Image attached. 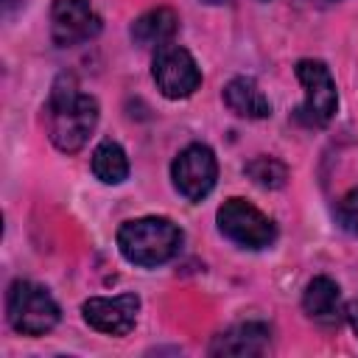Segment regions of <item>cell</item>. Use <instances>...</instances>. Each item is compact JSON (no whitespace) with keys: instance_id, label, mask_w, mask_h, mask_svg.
I'll return each mask as SVG.
<instances>
[{"instance_id":"14","label":"cell","mask_w":358,"mask_h":358,"mask_svg":"<svg viewBox=\"0 0 358 358\" xmlns=\"http://www.w3.org/2000/svg\"><path fill=\"white\" fill-rule=\"evenodd\" d=\"M92 173L103 185H120V182H126V176H129V157H126L123 145L115 143V140L98 143L95 151H92Z\"/></svg>"},{"instance_id":"7","label":"cell","mask_w":358,"mask_h":358,"mask_svg":"<svg viewBox=\"0 0 358 358\" xmlns=\"http://www.w3.org/2000/svg\"><path fill=\"white\" fill-rule=\"evenodd\" d=\"M218 179V159L210 145L204 143H190L185 145L173 162H171V182L179 196L187 201H201L210 196Z\"/></svg>"},{"instance_id":"5","label":"cell","mask_w":358,"mask_h":358,"mask_svg":"<svg viewBox=\"0 0 358 358\" xmlns=\"http://www.w3.org/2000/svg\"><path fill=\"white\" fill-rule=\"evenodd\" d=\"M294 73L305 90V101L296 109V120L305 126H327L338 109V92L327 64L319 59H299Z\"/></svg>"},{"instance_id":"1","label":"cell","mask_w":358,"mask_h":358,"mask_svg":"<svg viewBox=\"0 0 358 358\" xmlns=\"http://www.w3.org/2000/svg\"><path fill=\"white\" fill-rule=\"evenodd\" d=\"M45 126L50 143L62 154H76L87 145L98 126V101L81 92L76 76L62 73L48 95L45 103Z\"/></svg>"},{"instance_id":"3","label":"cell","mask_w":358,"mask_h":358,"mask_svg":"<svg viewBox=\"0 0 358 358\" xmlns=\"http://www.w3.org/2000/svg\"><path fill=\"white\" fill-rule=\"evenodd\" d=\"M6 319L11 330L36 338L59 324L62 310L45 285L31 280H14L6 294Z\"/></svg>"},{"instance_id":"16","label":"cell","mask_w":358,"mask_h":358,"mask_svg":"<svg viewBox=\"0 0 358 358\" xmlns=\"http://www.w3.org/2000/svg\"><path fill=\"white\" fill-rule=\"evenodd\" d=\"M336 221L344 232L358 238V187H352L336 201Z\"/></svg>"},{"instance_id":"17","label":"cell","mask_w":358,"mask_h":358,"mask_svg":"<svg viewBox=\"0 0 358 358\" xmlns=\"http://www.w3.org/2000/svg\"><path fill=\"white\" fill-rule=\"evenodd\" d=\"M347 322H350V327H352V333L358 336V302L347 308Z\"/></svg>"},{"instance_id":"13","label":"cell","mask_w":358,"mask_h":358,"mask_svg":"<svg viewBox=\"0 0 358 358\" xmlns=\"http://www.w3.org/2000/svg\"><path fill=\"white\" fill-rule=\"evenodd\" d=\"M176 28H179L176 11L168 8V6H159V8H151V11L140 14L131 22L129 34H131V42L140 45V48H162L176 36Z\"/></svg>"},{"instance_id":"8","label":"cell","mask_w":358,"mask_h":358,"mask_svg":"<svg viewBox=\"0 0 358 358\" xmlns=\"http://www.w3.org/2000/svg\"><path fill=\"white\" fill-rule=\"evenodd\" d=\"M101 34V17L90 0H53L50 39L59 48H76Z\"/></svg>"},{"instance_id":"12","label":"cell","mask_w":358,"mask_h":358,"mask_svg":"<svg viewBox=\"0 0 358 358\" xmlns=\"http://www.w3.org/2000/svg\"><path fill=\"white\" fill-rule=\"evenodd\" d=\"M221 98H224V103L229 106V112H235L238 117L263 120V117L271 115V101H268L266 92L257 87V81L249 78V76H235L232 81H227Z\"/></svg>"},{"instance_id":"19","label":"cell","mask_w":358,"mask_h":358,"mask_svg":"<svg viewBox=\"0 0 358 358\" xmlns=\"http://www.w3.org/2000/svg\"><path fill=\"white\" fill-rule=\"evenodd\" d=\"M3 3H6V8H8V6H11V0H3Z\"/></svg>"},{"instance_id":"9","label":"cell","mask_w":358,"mask_h":358,"mask_svg":"<svg viewBox=\"0 0 358 358\" xmlns=\"http://www.w3.org/2000/svg\"><path fill=\"white\" fill-rule=\"evenodd\" d=\"M140 313V296L137 294H120V296H90L81 305L84 322L106 336H129L137 324Z\"/></svg>"},{"instance_id":"10","label":"cell","mask_w":358,"mask_h":358,"mask_svg":"<svg viewBox=\"0 0 358 358\" xmlns=\"http://www.w3.org/2000/svg\"><path fill=\"white\" fill-rule=\"evenodd\" d=\"M271 347V330L263 322H241L232 324L229 330L218 333L210 344V355H238V358H252L263 355Z\"/></svg>"},{"instance_id":"4","label":"cell","mask_w":358,"mask_h":358,"mask_svg":"<svg viewBox=\"0 0 358 358\" xmlns=\"http://www.w3.org/2000/svg\"><path fill=\"white\" fill-rule=\"evenodd\" d=\"M215 224H218V232L243 246V249H266L277 241V227L268 215H263L252 201L246 199H227L218 210H215Z\"/></svg>"},{"instance_id":"20","label":"cell","mask_w":358,"mask_h":358,"mask_svg":"<svg viewBox=\"0 0 358 358\" xmlns=\"http://www.w3.org/2000/svg\"><path fill=\"white\" fill-rule=\"evenodd\" d=\"M260 3H268V0H260Z\"/></svg>"},{"instance_id":"2","label":"cell","mask_w":358,"mask_h":358,"mask_svg":"<svg viewBox=\"0 0 358 358\" xmlns=\"http://www.w3.org/2000/svg\"><path fill=\"white\" fill-rule=\"evenodd\" d=\"M182 229L162 215H143V218H131L123 221L117 229V249L120 255L143 268H154L162 266L168 260H173L182 249Z\"/></svg>"},{"instance_id":"11","label":"cell","mask_w":358,"mask_h":358,"mask_svg":"<svg viewBox=\"0 0 358 358\" xmlns=\"http://www.w3.org/2000/svg\"><path fill=\"white\" fill-rule=\"evenodd\" d=\"M302 310L322 327H336L341 319H347L338 282L330 277H313L302 291Z\"/></svg>"},{"instance_id":"18","label":"cell","mask_w":358,"mask_h":358,"mask_svg":"<svg viewBox=\"0 0 358 358\" xmlns=\"http://www.w3.org/2000/svg\"><path fill=\"white\" fill-rule=\"evenodd\" d=\"M201 3H207V6H221V3H229V0H201Z\"/></svg>"},{"instance_id":"15","label":"cell","mask_w":358,"mask_h":358,"mask_svg":"<svg viewBox=\"0 0 358 358\" xmlns=\"http://www.w3.org/2000/svg\"><path fill=\"white\" fill-rule=\"evenodd\" d=\"M243 171L257 187H266V190H277L288 182V165L280 162L277 157H255L246 162Z\"/></svg>"},{"instance_id":"6","label":"cell","mask_w":358,"mask_h":358,"mask_svg":"<svg viewBox=\"0 0 358 358\" xmlns=\"http://www.w3.org/2000/svg\"><path fill=\"white\" fill-rule=\"evenodd\" d=\"M151 78H154L157 90L165 98L182 101V98H190L199 90L201 70H199V64H196V59L190 56L187 48L168 42V45L157 48V53H154Z\"/></svg>"}]
</instances>
